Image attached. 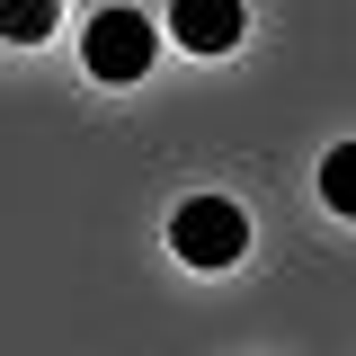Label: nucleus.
I'll use <instances>...</instances> for the list:
<instances>
[{
	"mask_svg": "<svg viewBox=\"0 0 356 356\" xmlns=\"http://www.w3.org/2000/svg\"><path fill=\"white\" fill-rule=\"evenodd\" d=\"M170 250H178V267H196V276L241 267V250H250V205H232V196H187L170 214Z\"/></svg>",
	"mask_w": 356,
	"mask_h": 356,
	"instance_id": "f257e3e1",
	"label": "nucleus"
},
{
	"mask_svg": "<svg viewBox=\"0 0 356 356\" xmlns=\"http://www.w3.org/2000/svg\"><path fill=\"white\" fill-rule=\"evenodd\" d=\"M81 63H89V81L134 89L152 63H161V27H152L143 9H98V18H89V36H81Z\"/></svg>",
	"mask_w": 356,
	"mask_h": 356,
	"instance_id": "f03ea898",
	"label": "nucleus"
},
{
	"mask_svg": "<svg viewBox=\"0 0 356 356\" xmlns=\"http://www.w3.org/2000/svg\"><path fill=\"white\" fill-rule=\"evenodd\" d=\"M170 36H178V54H232V44L250 36V9L241 0H170Z\"/></svg>",
	"mask_w": 356,
	"mask_h": 356,
	"instance_id": "7ed1b4c3",
	"label": "nucleus"
},
{
	"mask_svg": "<svg viewBox=\"0 0 356 356\" xmlns=\"http://www.w3.org/2000/svg\"><path fill=\"white\" fill-rule=\"evenodd\" d=\"M63 0H0V44H44Z\"/></svg>",
	"mask_w": 356,
	"mask_h": 356,
	"instance_id": "20e7f679",
	"label": "nucleus"
},
{
	"mask_svg": "<svg viewBox=\"0 0 356 356\" xmlns=\"http://www.w3.org/2000/svg\"><path fill=\"white\" fill-rule=\"evenodd\" d=\"M321 205L356 222V143H330L321 152Z\"/></svg>",
	"mask_w": 356,
	"mask_h": 356,
	"instance_id": "39448f33",
	"label": "nucleus"
}]
</instances>
